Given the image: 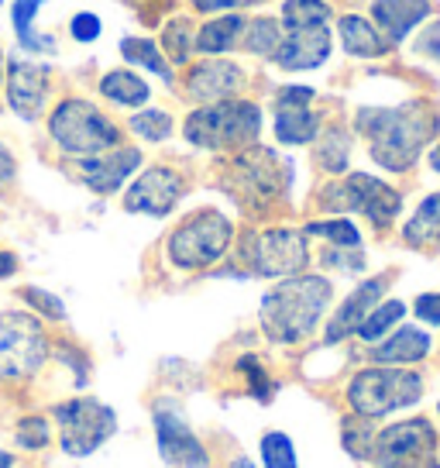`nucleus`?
I'll use <instances>...</instances> for the list:
<instances>
[{
    "mask_svg": "<svg viewBox=\"0 0 440 468\" xmlns=\"http://www.w3.org/2000/svg\"><path fill=\"white\" fill-rule=\"evenodd\" d=\"M241 255L248 262L251 276L289 279L309 262L307 234L293 231V228H272V231L255 234Z\"/></svg>",
    "mask_w": 440,
    "mask_h": 468,
    "instance_id": "obj_9",
    "label": "nucleus"
},
{
    "mask_svg": "<svg viewBox=\"0 0 440 468\" xmlns=\"http://www.w3.org/2000/svg\"><path fill=\"white\" fill-rule=\"evenodd\" d=\"M385 286H389V279L385 276L365 279V282L340 303L338 314L330 317V324H327V345H338V341H344L348 335H354V331L361 327V321L375 310V303L382 300Z\"/></svg>",
    "mask_w": 440,
    "mask_h": 468,
    "instance_id": "obj_18",
    "label": "nucleus"
},
{
    "mask_svg": "<svg viewBox=\"0 0 440 468\" xmlns=\"http://www.w3.org/2000/svg\"><path fill=\"white\" fill-rule=\"evenodd\" d=\"M245 83L241 66H235L231 58H206L190 73V97L200 103H220L231 101Z\"/></svg>",
    "mask_w": 440,
    "mask_h": 468,
    "instance_id": "obj_17",
    "label": "nucleus"
},
{
    "mask_svg": "<svg viewBox=\"0 0 440 468\" xmlns=\"http://www.w3.org/2000/svg\"><path fill=\"white\" fill-rule=\"evenodd\" d=\"M424 52H430V56H437V58H440V25H437L434 31H426Z\"/></svg>",
    "mask_w": 440,
    "mask_h": 468,
    "instance_id": "obj_44",
    "label": "nucleus"
},
{
    "mask_svg": "<svg viewBox=\"0 0 440 468\" xmlns=\"http://www.w3.org/2000/svg\"><path fill=\"white\" fill-rule=\"evenodd\" d=\"M430 348H434V341H430L426 331H420V327H396L393 335H385L379 345H375L372 358H375L379 366L403 368V366H413V362L426 358Z\"/></svg>",
    "mask_w": 440,
    "mask_h": 468,
    "instance_id": "obj_20",
    "label": "nucleus"
},
{
    "mask_svg": "<svg viewBox=\"0 0 440 468\" xmlns=\"http://www.w3.org/2000/svg\"><path fill=\"white\" fill-rule=\"evenodd\" d=\"M313 97H317V90L313 87H286V90H279L276 107H309Z\"/></svg>",
    "mask_w": 440,
    "mask_h": 468,
    "instance_id": "obj_40",
    "label": "nucleus"
},
{
    "mask_svg": "<svg viewBox=\"0 0 440 468\" xmlns=\"http://www.w3.org/2000/svg\"><path fill=\"white\" fill-rule=\"evenodd\" d=\"M200 11H241L251 4H262V0H193Z\"/></svg>",
    "mask_w": 440,
    "mask_h": 468,
    "instance_id": "obj_42",
    "label": "nucleus"
},
{
    "mask_svg": "<svg viewBox=\"0 0 440 468\" xmlns=\"http://www.w3.org/2000/svg\"><path fill=\"white\" fill-rule=\"evenodd\" d=\"M21 296H25L31 307L42 314V317H48V321H62V317H66V307H62V300H59V296H52V292L38 290V286H28V290L21 292Z\"/></svg>",
    "mask_w": 440,
    "mask_h": 468,
    "instance_id": "obj_38",
    "label": "nucleus"
},
{
    "mask_svg": "<svg viewBox=\"0 0 440 468\" xmlns=\"http://www.w3.org/2000/svg\"><path fill=\"white\" fill-rule=\"evenodd\" d=\"M424 396V376L399 366H375L358 372L348 386V403L358 417H389L396 410L416 407Z\"/></svg>",
    "mask_w": 440,
    "mask_h": 468,
    "instance_id": "obj_5",
    "label": "nucleus"
},
{
    "mask_svg": "<svg viewBox=\"0 0 440 468\" xmlns=\"http://www.w3.org/2000/svg\"><path fill=\"white\" fill-rule=\"evenodd\" d=\"M152 424H155V444H159V454L176 468H206L210 458H206V448L200 444V438L190 431V424L179 417L176 410H169L165 403L155 407L152 413Z\"/></svg>",
    "mask_w": 440,
    "mask_h": 468,
    "instance_id": "obj_12",
    "label": "nucleus"
},
{
    "mask_svg": "<svg viewBox=\"0 0 440 468\" xmlns=\"http://www.w3.org/2000/svg\"><path fill=\"white\" fill-rule=\"evenodd\" d=\"M183 197V179L179 173L165 165H152L138 176L131 190L124 193V210L131 214H148V218H165Z\"/></svg>",
    "mask_w": 440,
    "mask_h": 468,
    "instance_id": "obj_13",
    "label": "nucleus"
},
{
    "mask_svg": "<svg viewBox=\"0 0 440 468\" xmlns=\"http://www.w3.org/2000/svg\"><path fill=\"white\" fill-rule=\"evenodd\" d=\"M42 4L45 0H15V4H11V21H15L17 42L25 45L28 52H56V42H52V38L35 35V28H31V21L42 11Z\"/></svg>",
    "mask_w": 440,
    "mask_h": 468,
    "instance_id": "obj_27",
    "label": "nucleus"
},
{
    "mask_svg": "<svg viewBox=\"0 0 440 468\" xmlns=\"http://www.w3.org/2000/svg\"><path fill=\"white\" fill-rule=\"evenodd\" d=\"M183 134L190 138L196 148H235L251 145L262 134V111L248 101H220L196 107Z\"/></svg>",
    "mask_w": 440,
    "mask_h": 468,
    "instance_id": "obj_4",
    "label": "nucleus"
},
{
    "mask_svg": "<svg viewBox=\"0 0 440 468\" xmlns=\"http://www.w3.org/2000/svg\"><path fill=\"white\" fill-rule=\"evenodd\" d=\"M330 21V4L327 0H286L282 4V25L289 28H320Z\"/></svg>",
    "mask_w": 440,
    "mask_h": 468,
    "instance_id": "obj_28",
    "label": "nucleus"
},
{
    "mask_svg": "<svg viewBox=\"0 0 440 468\" xmlns=\"http://www.w3.org/2000/svg\"><path fill=\"white\" fill-rule=\"evenodd\" d=\"M48 97V66L11 62L7 66V103L21 121H35Z\"/></svg>",
    "mask_w": 440,
    "mask_h": 468,
    "instance_id": "obj_15",
    "label": "nucleus"
},
{
    "mask_svg": "<svg viewBox=\"0 0 440 468\" xmlns=\"http://www.w3.org/2000/svg\"><path fill=\"white\" fill-rule=\"evenodd\" d=\"M11 465H15V458L7 452H0V468H11Z\"/></svg>",
    "mask_w": 440,
    "mask_h": 468,
    "instance_id": "obj_47",
    "label": "nucleus"
},
{
    "mask_svg": "<svg viewBox=\"0 0 440 468\" xmlns=\"http://www.w3.org/2000/svg\"><path fill=\"white\" fill-rule=\"evenodd\" d=\"M231 468H255V465H251L248 458H237V462H231Z\"/></svg>",
    "mask_w": 440,
    "mask_h": 468,
    "instance_id": "obj_48",
    "label": "nucleus"
},
{
    "mask_svg": "<svg viewBox=\"0 0 440 468\" xmlns=\"http://www.w3.org/2000/svg\"><path fill=\"white\" fill-rule=\"evenodd\" d=\"M15 173H17V162H15V155H11V148L0 142V190L15 179Z\"/></svg>",
    "mask_w": 440,
    "mask_h": 468,
    "instance_id": "obj_43",
    "label": "nucleus"
},
{
    "mask_svg": "<svg viewBox=\"0 0 440 468\" xmlns=\"http://www.w3.org/2000/svg\"><path fill=\"white\" fill-rule=\"evenodd\" d=\"M320 134V117L309 107H276V138L282 145H309Z\"/></svg>",
    "mask_w": 440,
    "mask_h": 468,
    "instance_id": "obj_24",
    "label": "nucleus"
},
{
    "mask_svg": "<svg viewBox=\"0 0 440 468\" xmlns=\"http://www.w3.org/2000/svg\"><path fill=\"white\" fill-rule=\"evenodd\" d=\"M48 358V337L31 314H0V382L31 379Z\"/></svg>",
    "mask_w": 440,
    "mask_h": 468,
    "instance_id": "obj_7",
    "label": "nucleus"
},
{
    "mask_svg": "<svg viewBox=\"0 0 440 468\" xmlns=\"http://www.w3.org/2000/svg\"><path fill=\"white\" fill-rule=\"evenodd\" d=\"M235 238V224L220 210H196L169 234V262L179 269H210L220 262Z\"/></svg>",
    "mask_w": 440,
    "mask_h": 468,
    "instance_id": "obj_6",
    "label": "nucleus"
},
{
    "mask_svg": "<svg viewBox=\"0 0 440 468\" xmlns=\"http://www.w3.org/2000/svg\"><path fill=\"white\" fill-rule=\"evenodd\" d=\"M245 17L241 15H220L214 21H206L204 28L196 31V42L193 48H200L204 56H217V52H231L237 42H241V35H245Z\"/></svg>",
    "mask_w": 440,
    "mask_h": 468,
    "instance_id": "obj_23",
    "label": "nucleus"
},
{
    "mask_svg": "<svg viewBox=\"0 0 440 468\" xmlns=\"http://www.w3.org/2000/svg\"><path fill=\"white\" fill-rule=\"evenodd\" d=\"M120 56L128 58V62H134V66L152 69L165 83H173V69H169V62L162 58V52L155 48L152 38H120Z\"/></svg>",
    "mask_w": 440,
    "mask_h": 468,
    "instance_id": "obj_29",
    "label": "nucleus"
},
{
    "mask_svg": "<svg viewBox=\"0 0 440 468\" xmlns=\"http://www.w3.org/2000/svg\"><path fill=\"white\" fill-rule=\"evenodd\" d=\"M437 413H440V407H437Z\"/></svg>",
    "mask_w": 440,
    "mask_h": 468,
    "instance_id": "obj_50",
    "label": "nucleus"
},
{
    "mask_svg": "<svg viewBox=\"0 0 440 468\" xmlns=\"http://www.w3.org/2000/svg\"><path fill=\"white\" fill-rule=\"evenodd\" d=\"M15 269H17V259L11 255V251L0 249V279H7L11 272H15Z\"/></svg>",
    "mask_w": 440,
    "mask_h": 468,
    "instance_id": "obj_45",
    "label": "nucleus"
},
{
    "mask_svg": "<svg viewBox=\"0 0 440 468\" xmlns=\"http://www.w3.org/2000/svg\"><path fill=\"white\" fill-rule=\"evenodd\" d=\"M430 169L440 176V145L437 148H430Z\"/></svg>",
    "mask_w": 440,
    "mask_h": 468,
    "instance_id": "obj_46",
    "label": "nucleus"
},
{
    "mask_svg": "<svg viewBox=\"0 0 440 468\" xmlns=\"http://www.w3.org/2000/svg\"><path fill=\"white\" fill-rule=\"evenodd\" d=\"M0 4H4V0H0Z\"/></svg>",
    "mask_w": 440,
    "mask_h": 468,
    "instance_id": "obj_51",
    "label": "nucleus"
},
{
    "mask_svg": "<svg viewBox=\"0 0 440 468\" xmlns=\"http://www.w3.org/2000/svg\"><path fill=\"white\" fill-rule=\"evenodd\" d=\"M100 93L110 103H118V107H141V103H148V97H152L148 83L141 76H134L131 69H114V73L103 76Z\"/></svg>",
    "mask_w": 440,
    "mask_h": 468,
    "instance_id": "obj_25",
    "label": "nucleus"
},
{
    "mask_svg": "<svg viewBox=\"0 0 440 468\" xmlns=\"http://www.w3.org/2000/svg\"><path fill=\"white\" fill-rule=\"evenodd\" d=\"M103 31V21L93 11H79V15L69 21V35H73L76 42H97Z\"/></svg>",
    "mask_w": 440,
    "mask_h": 468,
    "instance_id": "obj_39",
    "label": "nucleus"
},
{
    "mask_svg": "<svg viewBox=\"0 0 440 468\" xmlns=\"http://www.w3.org/2000/svg\"><path fill=\"white\" fill-rule=\"evenodd\" d=\"M165 42H169V62H176V66H183V62H190V52H193V31L190 25L183 21V17H176V21H169V28H165Z\"/></svg>",
    "mask_w": 440,
    "mask_h": 468,
    "instance_id": "obj_35",
    "label": "nucleus"
},
{
    "mask_svg": "<svg viewBox=\"0 0 440 468\" xmlns=\"http://www.w3.org/2000/svg\"><path fill=\"white\" fill-rule=\"evenodd\" d=\"M434 444H437L434 424L426 417H410V420H399L375 434L368 454H372L375 468H413L434 452Z\"/></svg>",
    "mask_w": 440,
    "mask_h": 468,
    "instance_id": "obj_11",
    "label": "nucleus"
},
{
    "mask_svg": "<svg viewBox=\"0 0 440 468\" xmlns=\"http://www.w3.org/2000/svg\"><path fill=\"white\" fill-rule=\"evenodd\" d=\"M338 31H340V45H344L348 56L372 58V56H385V52L393 48V42L382 35L379 25L361 15H344L340 17Z\"/></svg>",
    "mask_w": 440,
    "mask_h": 468,
    "instance_id": "obj_21",
    "label": "nucleus"
},
{
    "mask_svg": "<svg viewBox=\"0 0 440 468\" xmlns=\"http://www.w3.org/2000/svg\"><path fill=\"white\" fill-rule=\"evenodd\" d=\"M334 300V286L323 276L282 279L276 290L265 292L258 321L276 345H296L317 331L320 317Z\"/></svg>",
    "mask_w": 440,
    "mask_h": 468,
    "instance_id": "obj_2",
    "label": "nucleus"
},
{
    "mask_svg": "<svg viewBox=\"0 0 440 468\" xmlns=\"http://www.w3.org/2000/svg\"><path fill=\"white\" fill-rule=\"evenodd\" d=\"M424 468H440V462H426V465Z\"/></svg>",
    "mask_w": 440,
    "mask_h": 468,
    "instance_id": "obj_49",
    "label": "nucleus"
},
{
    "mask_svg": "<svg viewBox=\"0 0 440 468\" xmlns=\"http://www.w3.org/2000/svg\"><path fill=\"white\" fill-rule=\"evenodd\" d=\"M48 134L66 155H79V159H89V155H100V152L120 145L118 124L83 97H69L52 111Z\"/></svg>",
    "mask_w": 440,
    "mask_h": 468,
    "instance_id": "obj_3",
    "label": "nucleus"
},
{
    "mask_svg": "<svg viewBox=\"0 0 440 468\" xmlns=\"http://www.w3.org/2000/svg\"><path fill=\"white\" fill-rule=\"evenodd\" d=\"M258 454H262V468H299L296 444L282 431H265L258 441Z\"/></svg>",
    "mask_w": 440,
    "mask_h": 468,
    "instance_id": "obj_31",
    "label": "nucleus"
},
{
    "mask_svg": "<svg viewBox=\"0 0 440 468\" xmlns=\"http://www.w3.org/2000/svg\"><path fill=\"white\" fill-rule=\"evenodd\" d=\"M437 114L424 101L358 111V132L365 134L372 159L389 173H406L420 159L426 142L437 134Z\"/></svg>",
    "mask_w": 440,
    "mask_h": 468,
    "instance_id": "obj_1",
    "label": "nucleus"
},
{
    "mask_svg": "<svg viewBox=\"0 0 440 468\" xmlns=\"http://www.w3.org/2000/svg\"><path fill=\"white\" fill-rule=\"evenodd\" d=\"M307 234H313V238H327L334 249H361V231H358L348 218L313 220V224H307Z\"/></svg>",
    "mask_w": 440,
    "mask_h": 468,
    "instance_id": "obj_32",
    "label": "nucleus"
},
{
    "mask_svg": "<svg viewBox=\"0 0 440 468\" xmlns=\"http://www.w3.org/2000/svg\"><path fill=\"white\" fill-rule=\"evenodd\" d=\"M416 317L424 324H434V327H440V292H424L420 300H416Z\"/></svg>",
    "mask_w": 440,
    "mask_h": 468,
    "instance_id": "obj_41",
    "label": "nucleus"
},
{
    "mask_svg": "<svg viewBox=\"0 0 440 468\" xmlns=\"http://www.w3.org/2000/svg\"><path fill=\"white\" fill-rule=\"evenodd\" d=\"M128 128H131L141 142H165L169 134H173V117L165 114L162 107H148V111H138V114H131V121H128Z\"/></svg>",
    "mask_w": 440,
    "mask_h": 468,
    "instance_id": "obj_33",
    "label": "nucleus"
},
{
    "mask_svg": "<svg viewBox=\"0 0 440 468\" xmlns=\"http://www.w3.org/2000/svg\"><path fill=\"white\" fill-rule=\"evenodd\" d=\"M348 152H351V142H348V134L334 128V132L323 134V142L317 145V162H320V169L327 173H344L348 169Z\"/></svg>",
    "mask_w": 440,
    "mask_h": 468,
    "instance_id": "obj_34",
    "label": "nucleus"
},
{
    "mask_svg": "<svg viewBox=\"0 0 440 468\" xmlns=\"http://www.w3.org/2000/svg\"><path fill=\"white\" fill-rule=\"evenodd\" d=\"M56 424H59L62 452L87 458L110 441V434L118 431V417L100 399H69L56 407Z\"/></svg>",
    "mask_w": 440,
    "mask_h": 468,
    "instance_id": "obj_8",
    "label": "nucleus"
},
{
    "mask_svg": "<svg viewBox=\"0 0 440 468\" xmlns=\"http://www.w3.org/2000/svg\"><path fill=\"white\" fill-rule=\"evenodd\" d=\"M141 165V152L138 148H110V152H100V155H89V159H79V179L87 183L93 193L100 197H110L124 186V179L134 176V169Z\"/></svg>",
    "mask_w": 440,
    "mask_h": 468,
    "instance_id": "obj_14",
    "label": "nucleus"
},
{
    "mask_svg": "<svg viewBox=\"0 0 440 468\" xmlns=\"http://www.w3.org/2000/svg\"><path fill=\"white\" fill-rule=\"evenodd\" d=\"M241 42H245V48H248L251 56L272 58L276 56V48H279V42H282L279 21H276V17H258V21H251V25H245Z\"/></svg>",
    "mask_w": 440,
    "mask_h": 468,
    "instance_id": "obj_30",
    "label": "nucleus"
},
{
    "mask_svg": "<svg viewBox=\"0 0 440 468\" xmlns=\"http://www.w3.org/2000/svg\"><path fill=\"white\" fill-rule=\"evenodd\" d=\"M403 241L413 249H440V193H430L403 228Z\"/></svg>",
    "mask_w": 440,
    "mask_h": 468,
    "instance_id": "obj_22",
    "label": "nucleus"
},
{
    "mask_svg": "<svg viewBox=\"0 0 440 468\" xmlns=\"http://www.w3.org/2000/svg\"><path fill=\"white\" fill-rule=\"evenodd\" d=\"M323 204L330 210H358L365 214L375 228H389L396 214L403 210V197H399L389 183H382L368 173H351L344 183H334L327 190V200Z\"/></svg>",
    "mask_w": 440,
    "mask_h": 468,
    "instance_id": "obj_10",
    "label": "nucleus"
},
{
    "mask_svg": "<svg viewBox=\"0 0 440 468\" xmlns=\"http://www.w3.org/2000/svg\"><path fill=\"white\" fill-rule=\"evenodd\" d=\"M372 17H375L382 35L393 45H399L410 38V31L416 25H424L430 17V0H375Z\"/></svg>",
    "mask_w": 440,
    "mask_h": 468,
    "instance_id": "obj_19",
    "label": "nucleus"
},
{
    "mask_svg": "<svg viewBox=\"0 0 440 468\" xmlns=\"http://www.w3.org/2000/svg\"><path fill=\"white\" fill-rule=\"evenodd\" d=\"M48 441H52V434H48V420H45V417H25V420L17 424V444H21V448L38 452Z\"/></svg>",
    "mask_w": 440,
    "mask_h": 468,
    "instance_id": "obj_36",
    "label": "nucleus"
},
{
    "mask_svg": "<svg viewBox=\"0 0 440 468\" xmlns=\"http://www.w3.org/2000/svg\"><path fill=\"white\" fill-rule=\"evenodd\" d=\"M272 58L282 69H293V73L317 69L330 58V31H327V25H320V28H289L282 35Z\"/></svg>",
    "mask_w": 440,
    "mask_h": 468,
    "instance_id": "obj_16",
    "label": "nucleus"
},
{
    "mask_svg": "<svg viewBox=\"0 0 440 468\" xmlns=\"http://www.w3.org/2000/svg\"><path fill=\"white\" fill-rule=\"evenodd\" d=\"M237 368L248 376V386H251V396H255V399H268V396H272V379H268V372H265L262 362H258L255 355L237 358Z\"/></svg>",
    "mask_w": 440,
    "mask_h": 468,
    "instance_id": "obj_37",
    "label": "nucleus"
},
{
    "mask_svg": "<svg viewBox=\"0 0 440 468\" xmlns=\"http://www.w3.org/2000/svg\"><path fill=\"white\" fill-rule=\"evenodd\" d=\"M403 317H406V303H403V300H379L375 310L361 321V327H358L354 335L361 337V341H368V345H379L382 337L396 331V324L403 321Z\"/></svg>",
    "mask_w": 440,
    "mask_h": 468,
    "instance_id": "obj_26",
    "label": "nucleus"
}]
</instances>
